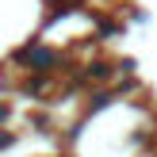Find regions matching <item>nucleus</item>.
<instances>
[{
	"label": "nucleus",
	"instance_id": "1",
	"mask_svg": "<svg viewBox=\"0 0 157 157\" xmlns=\"http://www.w3.org/2000/svg\"><path fill=\"white\" fill-rule=\"evenodd\" d=\"M19 61L42 73V69H54V65H58V54H54L50 46H42V42H31V46H23V50H19Z\"/></svg>",
	"mask_w": 157,
	"mask_h": 157
},
{
	"label": "nucleus",
	"instance_id": "2",
	"mask_svg": "<svg viewBox=\"0 0 157 157\" xmlns=\"http://www.w3.org/2000/svg\"><path fill=\"white\" fill-rule=\"evenodd\" d=\"M0 123H8V107L4 104H0Z\"/></svg>",
	"mask_w": 157,
	"mask_h": 157
}]
</instances>
